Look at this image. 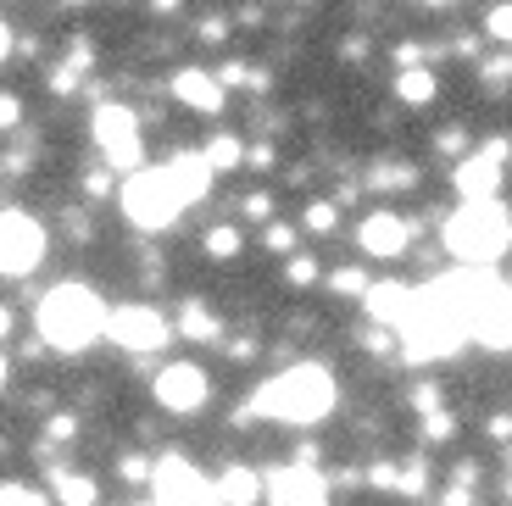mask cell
<instances>
[{
  "label": "cell",
  "instance_id": "obj_1",
  "mask_svg": "<svg viewBox=\"0 0 512 506\" xmlns=\"http://www.w3.org/2000/svg\"><path fill=\"white\" fill-rule=\"evenodd\" d=\"M334 412V379L318 362H295L284 373H273L262 390L245 401L240 418H273V423H323Z\"/></svg>",
  "mask_w": 512,
  "mask_h": 506
},
{
  "label": "cell",
  "instance_id": "obj_2",
  "mask_svg": "<svg viewBox=\"0 0 512 506\" xmlns=\"http://www.w3.org/2000/svg\"><path fill=\"white\" fill-rule=\"evenodd\" d=\"M34 323H39V340L45 345H56V351H84V345H95L106 334L112 312H106V301L90 284H56L39 301Z\"/></svg>",
  "mask_w": 512,
  "mask_h": 506
},
{
  "label": "cell",
  "instance_id": "obj_3",
  "mask_svg": "<svg viewBox=\"0 0 512 506\" xmlns=\"http://www.w3.org/2000/svg\"><path fill=\"white\" fill-rule=\"evenodd\" d=\"M507 245H512V217L501 201H474V206H462V212H451L446 251L457 256V262L490 267V262L507 256Z\"/></svg>",
  "mask_w": 512,
  "mask_h": 506
},
{
  "label": "cell",
  "instance_id": "obj_4",
  "mask_svg": "<svg viewBox=\"0 0 512 506\" xmlns=\"http://www.w3.org/2000/svg\"><path fill=\"white\" fill-rule=\"evenodd\" d=\"M117 206H123V217L134 228H145V234H156V228H167V223H179V212H184L179 190L167 184L162 167H140V173H128L123 190H117Z\"/></svg>",
  "mask_w": 512,
  "mask_h": 506
},
{
  "label": "cell",
  "instance_id": "obj_5",
  "mask_svg": "<svg viewBox=\"0 0 512 506\" xmlns=\"http://www.w3.org/2000/svg\"><path fill=\"white\" fill-rule=\"evenodd\" d=\"M90 134H95V145H101V156H106L112 173H140V167H145L140 117L128 112V106L101 101V106H95V117H90Z\"/></svg>",
  "mask_w": 512,
  "mask_h": 506
},
{
  "label": "cell",
  "instance_id": "obj_6",
  "mask_svg": "<svg viewBox=\"0 0 512 506\" xmlns=\"http://www.w3.org/2000/svg\"><path fill=\"white\" fill-rule=\"evenodd\" d=\"M45 251H51L45 223H39L34 212H23V206H6V212H0V267H6V279L34 273V267L45 262Z\"/></svg>",
  "mask_w": 512,
  "mask_h": 506
},
{
  "label": "cell",
  "instance_id": "obj_7",
  "mask_svg": "<svg viewBox=\"0 0 512 506\" xmlns=\"http://www.w3.org/2000/svg\"><path fill=\"white\" fill-rule=\"evenodd\" d=\"M512 156V140H485L474 156H462L457 173H451V184H457L462 206H474V201H496L501 190V167H507Z\"/></svg>",
  "mask_w": 512,
  "mask_h": 506
},
{
  "label": "cell",
  "instance_id": "obj_8",
  "mask_svg": "<svg viewBox=\"0 0 512 506\" xmlns=\"http://www.w3.org/2000/svg\"><path fill=\"white\" fill-rule=\"evenodd\" d=\"M151 484H156V506H223L218 484H206L184 456H162Z\"/></svg>",
  "mask_w": 512,
  "mask_h": 506
},
{
  "label": "cell",
  "instance_id": "obj_9",
  "mask_svg": "<svg viewBox=\"0 0 512 506\" xmlns=\"http://www.w3.org/2000/svg\"><path fill=\"white\" fill-rule=\"evenodd\" d=\"M106 334H112L117 345H128V351H162L167 340H173V323H167L156 306H117L112 323H106Z\"/></svg>",
  "mask_w": 512,
  "mask_h": 506
},
{
  "label": "cell",
  "instance_id": "obj_10",
  "mask_svg": "<svg viewBox=\"0 0 512 506\" xmlns=\"http://www.w3.org/2000/svg\"><path fill=\"white\" fill-rule=\"evenodd\" d=\"M268 501L273 506H329V479L307 462H290V468L268 473Z\"/></svg>",
  "mask_w": 512,
  "mask_h": 506
},
{
  "label": "cell",
  "instance_id": "obj_11",
  "mask_svg": "<svg viewBox=\"0 0 512 506\" xmlns=\"http://www.w3.org/2000/svg\"><path fill=\"white\" fill-rule=\"evenodd\" d=\"M156 401L167 412H201L206 406V373L195 362H173L156 373Z\"/></svg>",
  "mask_w": 512,
  "mask_h": 506
},
{
  "label": "cell",
  "instance_id": "obj_12",
  "mask_svg": "<svg viewBox=\"0 0 512 506\" xmlns=\"http://www.w3.org/2000/svg\"><path fill=\"white\" fill-rule=\"evenodd\" d=\"M357 240H362V251H368V256L396 262V256H407L412 228H407V217H401V212H368V217H362V228H357Z\"/></svg>",
  "mask_w": 512,
  "mask_h": 506
},
{
  "label": "cell",
  "instance_id": "obj_13",
  "mask_svg": "<svg viewBox=\"0 0 512 506\" xmlns=\"http://www.w3.org/2000/svg\"><path fill=\"white\" fill-rule=\"evenodd\" d=\"M173 95H179L190 112H206L218 117L223 112V95H229V84H223L218 73H201V67H184V73H173Z\"/></svg>",
  "mask_w": 512,
  "mask_h": 506
},
{
  "label": "cell",
  "instance_id": "obj_14",
  "mask_svg": "<svg viewBox=\"0 0 512 506\" xmlns=\"http://www.w3.org/2000/svg\"><path fill=\"white\" fill-rule=\"evenodd\" d=\"M162 173H167V184L179 190L184 206H195V201L206 195V184H212V162H206V151H179V156H167Z\"/></svg>",
  "mask_w": 512,
  "mask_h": 506
},
{
  "label": "cell",
  "instance_id": "obj_15",
  "mask_svg": "<svg viewBox=\"0 0 512 506\" xmlns=\"http://www.w3.org/2000/svg\"><path fill=\"white\" fill-rule=\"evenodd\" d=\"M474 340L490 345V351H512V290L507 284L490 290L485 312H479V323H474Z\"/></svg>",
  "mask_w": 512,
  "mask_h": 506
},
{
  "label": "cell",
  "instance_id": "obj_16",
  "mask_svg": "<svg viewBox=\"0 0 512 506\" xmlns=\"http://www.w3.org/2000/svg\"><path fill=\"white\" fill-rule=\"evenodd\" d=\"M362 306H368V317L379 323V329H401V317H407V306H412V290L407 284H373L368 295H362Z\"/></svg>",
  "mask_w": 512,
  "mask_h": 506
},
{
  "label": "cell",
  "instance_id": "obj_17",
  "mask_svg": "<svg viewBox=\"0 0 512 506\" xmlns=\"http://www.w3.org/2000/svg\"><path fill=\"white\" fill-rule=\"evenodd\" d=\"M212 484H218V501H223V506H251L256 495L268 490V473L256 479L251 468H223V473H218V479H212Z\"/></svg>",
  "mask_w": 512,
  "mask_h": 506
},
{
  "label": "cell",
  "instance_id": "obj_18",
  "mask_svg": "<svg viewBox=\"0 0 512 506\" xmlns=\"http://www.w3.org/2000/svg\"><path fill=\"white\" fill-rule=\"evenodd\" d=\"M440 95V78L429 73V67H401L396 73V101H407V106H429Z\"/></svg>",
  "mask_w": 512,
  "mask_h": 506
},
{
  "label": "cell",
  "instance_id": "obj_19",
  "mask_svg": "<svg viewBox=\"0 0 512 506\" xmlns=\"http://www.w3.org/2000/svg\"><path fill=\"white\" fill-rule=\"evenodd\" d=\"M179 334H184V340H195V345H212V340H218V317L206 312L201 301H184V312H179Z\"/></svg>",
  "mask_w": 512,
  "mask_h": 506
},
{
  "label": "cell",
  "instance_id": "obj_20",
  "mask_svg": "<svg viewBox=\"0 0 512 506\" xmlns=\"http://www.w3.org/2000/svg\"><path fill=\"white\" fill-rule=\"evenodd\" d=\"M201 151H206V162H212V173H234V167H240L245 156H251L240 140H234V134H212V140H206Z\"/></svg>",
  "mask_w": 512,
  "mask_h": 506
},
{
  "label": "cell",
  "instance_id": "obj_21",
  "mask_svg": "<svg viewBox=\"0 0 512 506\" xmlns=\"http://www.w3.org/2000/svg\"><path fill=\"white\" fill-rule=\"evenodd\" d=\"M56 495H62V506H90L95 501V479L90 473H56Z\"/></svg>",
  "mask_w": 512,
  "mask_h": 506
},
{
  "label": "cell",
  "instance_id": "obj_22",
  "mask_svg": "<svg viewBox=\"0 0 512 506\" xmlns=\"http://www.w3.org/2000/svg\"><path fill=\"white\" fill-rule=\"evenodd\" d=\"M240 228H206V256H218V262H234V256H240Z\"/></svg>",
  "mask_w": 512,
  "mask_h": 506
},
{
  "label": "cell",
  "instance_id": "obj_23",
  "mask_svg": "<svg viewBox=\"0 0 512 506\" xmlns=\"http://www.w3.org/2000/svg\"><path fill=\"white\" fill-rule=\"evenodd\" d=\"M451 434H457V418H451L446 406H440V412H429V418H423V445H446Z\"/></svg>",
  "mask_w": 512,
  "mask_h": 506
},
{
  "label": "cell",
  "instance_id": "obj_24",
  "mask_svg": "<svg viewBox=\"0 0 512 506\" xmlns=\"http://www.w3.org/2000/svg\"><path fill=\"white\" fill-rule=\"evenodd\" d=\"M485 34L501 39V45H512V0H501V6H490V12H485Z\"/></svg>",
  "mask_w": 512,
  "mask_h": 506
},
{
  "label": "cell",
  "instance_id": "obj_25",
  "mask_svg": "<svg viewBox=\"0 0 512 506\" xmlns=\"http://www.w3.org/2000/svg\"><path fill=\"white\" fill-rule=\"evenodd\" d=\"M329 290H334V295H368L373 284L362 279L357 267H334V273H329Z\"/></svg>",
  "mask_w": 512,
  "mask_h": 506
},
{
  "label": "cell",
  "instance_id": "obj_26",
  "mask_svg": "<svg viewBox=\"0 0 512 506\" xmlns=\"http://www.w3.org/2000/svg\"><path fill=\"white\" fill-rule=\"evenodd\" d=\"M368 184L373 190H407V184H418V167H379Z\"/></svg>",
  "mask_w": 512,
  "mask_h": 506
},
{
  "label": "cell",
  "instance_id": "obj_27",
  "mask_svg": "<svg viewBox=\"0 0 512 506\" xmlns=\"http://www.w3.org/2000/svg\"><path fill=\"white\" fill-rule=\"evenodd\" d=\"M0 506H51V501H45V495H39V490H28V484H6V490H0Z\"/></svg>",
  "mask_w": 512,
  "mask_h": 506
},
{
  "label": "cell",
  "instance_id": "obj_28",
  "mask_svg": "<svg viewBox=\"0 0 512 506\" xmlns=\"http://www.w3.org/2000/svg\"><path fill=\"white\" fill-rule=\"evenodd\" d=\"M301 223H307L312 234H329V228H334V201H312V206H307V217H301Z\"/></svg>",
  "mask_w": 512,
  "mask_h": 506
},
{
  "label": "cell",
  "instance_id": "obj_29",
  "mask_svg": "<svg viewBox=\"0 0 512 506\" xmlns=\"http://www.w3.org/2000/svg\"><path fill=\"white\" fill-rule=\"evenodd\" d=\"M284 279H290V284H312V279H318V262H312V256H290V262H284Z\"/></svg>",
  "mask_w": 512,
  "mask_h": 506
},
{
  "label": "cell",
  "instance_id": "obj_30",
  "mask_svg": "<svg viewBox=\"0 0 512 506\" xmlns=\"http://www.w3.org/2000/svg\"><path fill=\"white\" fill-rule=\"evenodd\" d=\"M368 484L373 490H401V468L396 462H379V468H368Z\"/></svg>",
  "mask_w": 512,
  "mask_h": 506
},
{
  "label": "cell",
  "instance_id": "obj_31",
  "mask_svg": "<svg viewBox=\"0 0 512 506\" xmlns=\"http://www.w3.org/2000/svg\"><path fill=\"white\" fill-rule=\"evenodd\" d=\"M195 34H201L206 45H223V39H229V17H201V28H195Z\"/></svg>",
  "mask_w": 512,
  "mask_h": 506
},
{
  "label": "cell",
  "instance_id": "obj_32",
  "mask_svg": "<svg viewBox=\"0 0 512 506\" xmlns=\"http://www.w3.org/2000/svg\"><path fill=\"white\" fill-rule=\"evenodd\" d=\"M479 78H485V84H507V78H512V56H496V62H485V67H479Z\"/></svg>",
  "mask_w": 512,
  "mask_h": 506
},
{
  "label": "cell",
  "instance_id": "obj_33",
  "mask_svg": "<svg viewBox=\"0 0 512 506\" xmlns=\"http://www.w3.org/2000/svg\"><path fill=\"white\" fill-rule=\"evenodd\" d=\"M412 406H418L423 418H429V412H440V384H418V390H412Z\"/></svg>",
  "mask_w": 512,
  "mask_h": 506
},
{
  "label": "cell",
  "instance_id": "obj_34",
  "mask_svg": "<svg viewBox=\"0 0 512 506\" xmlns=\"http://www.w3.org/2000/svg\"><path fill=\"white\" fill-rule=\"evenodd\" d=\"M429 490V473L418 468V462H412V468H401V495H423Z\"/></svg>",
  "mask_w": 512,
  "mask_h": 506
},
{
  "label": "cell",
  "instance_id": "obj_35",
  "mask_svg": "<svg viewBox=\"0 0 512 506\" xmlns=\"http://www.w3.org/2000/svg\"><path fill=\"white\" fill-rule=\"evenodd\" d=\"M73 429H78V418H73V412H56V418L45 423V434H51V440H73Z\"/></svg>",
  "mask_w": 512,
  "mask_h": 506
},
{
  "label": "cell",
  "instance_id": "obj_36",
  "mask_svg": "<svg viewBox=\"0 0 512 506\" xmlns=\"http://www.w3.org/2000/svg\"><path fill=\"white\" fill-rule=\"evenodd\" d=\"M490 440H496V445H512V418H507V412H496V418H490Z\"/></svg>",
  "mask_w": 512,
  "mask_h": 506
},
{
  "label": "cell",
  "instance_id": "obj_37",
  "mask_svg": "<svg viewBox=\"0 0 512 506\" xmlns=\"http://www.w3.org/2000/svg\"><path fill=\"white\" fill-rule=\"evenodd\" d=\"M290 245H295V228H268V251H290Z\"/></svg>",
  "mask_w": 512,
  "mask_h": 506
},
{
  "label": "cell",
  "instance_id": "obj_38",
  "mask_svg": "<svg viewBox=\"0 0 512 506\" xmlns=\"http://www.w3.org/2000/svg\"><path fill=\"white\" fill-rule=\"evenodd\" d=\"M0 117H6V128L23 123V106H17V95H6V101H0Z\"/></svg>",
  "mask_w": 512,
  "mask_h": 506
},
{
  "label": "cell",
  "instance_id": "obj_39",
  "mask_svg": "<svg viewBox=\"0 0 512 506\" xmlns=\"http://www.w3.org/2000/svg\"><path fill=\"white\" fill-rule=\"evenodd\" d=\"M245 212H251V217H268V212H273V195H251V201H245Z\"/></svg>",
  "mask_w": 512,
  "mask_h": 506
},
{
  "label": "cell",
  "instance_id": "obj_40",
  "mask_svg": "<svg viewBox=\"0 0 512 506\" xmlns=\"http://www.w3.org/2000/svg\"><path fill=\"white\" fill-rule=\"evenodd\" d=\"M251 167H268L273 162V145H251V156H245Z\"/></svg>",
  "mask_w": 512,
  "mask_h": 506
},
{
  "label": "cell",
  "instance_id": "obj_41",
  "mask_svg": "<svg viewBox=\"0 0 512 506\" xmlns=\"http://www.w3.org/2000/svg\"><path fill=\"white\" fill-rule=\"evenodd\" d=\"M501 490H507V501H512V473H507V484H501Z\"/></svg>",
  "mask_w": 512,
  "mask_h": 506
},
{
  "label": "cell",
  "instance_id": "obj_42",
  "mask_svg": "<svg viewBox=\"0 0 512 506\" xmlns=\"http://www.w3.org/2000/svg\"><path fill=\"white\" fill-rule=\"evenodd\" d=\"M418 6H446V0H418Z\"/></svg>",
  "mask_w": 512,
  "mask_h": 506
}]
</instances>
